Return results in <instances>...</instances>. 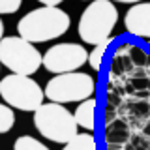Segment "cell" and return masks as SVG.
Listing matches in <instances>:
<instances>
[{
    "instance_id": "cell-1",
    "label": "cell",
    "mask_w": 150,
    "mask_h": 150,
    "mask_svg": "<svg viewBox=\"0 0 150 150\" xmlns=\"http://www.w3.org/2000/svg\"><path fill=\"white\" fill-rule=\"evenodd\" d=\"M69 25L71 21L64 9L41 6L21 17V21L17 23V32L30 43H43L64 36Z\"/></svg>"
},
{
    "instance_id": "cell-2",
    "label": "cell",
    "mask_w": 150,
    "mask_h": 150,
    "mask_svg": "<svg viewBox=\"0 0 150 150\" xmlns=\"http://www.w3.org/2000/svg\"><path fill=\"white\" fill-rule=\"evenodd\" d=\"M116 21H118V11L111 0H92L79 19L77 32L84 43L98 45L111 38Z\"/></svg>"
},
{
    "instance_id": "cell-3",
    "label": "cell",
    "mask_w": 150,
    "mask_h": 150,
    "mask_svg": "<svg viewBox=\"0 0 150 150\" xmlns=\"http://www.w3.org/2000/svg\"><path fill=\"white\" fill-rule=\"evenodd\" d=\"M34 126L40 131V135L58 144H66L79 133V126L75 124L73 112H69L64 105L53 101L43 103L34 111Z\"/></svg>"
},
{
    "instance_id": "cell-4",
    "label": "cell",
    "mask_w": 150,
    "mask_h": 150,
    "mask_svg": "<svg viewBox=\"0 0 150 150\" xmlns=\"http://www.w3.org/2000/svg\"><path fill=\"white\" fill-rule=\"evenodd\" d=\"M41 58L43 54L34 43L23 40L21 36H4L0 40V64L15 75H34L41 66Z\"/></svg>"
},
{
    "instance_id": "cell-5",
    "label": "cell",
    "mask_w": 150,
    "mask_h": 150,
    "mask_svg": "<svg viewBox=\"0 0 150 150\" xmlns=\"http://www.w3.org/2000/svg\"><path fill=\"white\" fill-rule=\"evenodd\" d=\"M0 98L11 109L34 112L40 105H43L45 94L32 77L11 73L0 79Z\"/></svg>"
},
{
    "instance_id": "cell-6",
    "label": "cell",
    "mask_w": 150,
    "mask_h": 150,
    "mask_svg": "<svg viewBox=\"0 0 150 150\" xmlns=\"http://www.w3.org/2000/svg\"><path fill=\"white\" fill-rule=\"evenodd\" d=\"M96 92V79L83 71H71L54 75L49 83L45 84V98L53 103H73L83 101L86 98H92Z\"/></svg>"
},
{
    "instance_id": "cell-7",
    "label": "cell",
    "mask_w": 150,
    "mask_h": 150,
    "mask_svg": "<svg viewBox=\"0 0 150 150\" xmlns=\"http://www.w3.org/2000/svg\"><path fill=\"white\" fill-rule=\"evenodd\" d=\"M88 60V51L79 43H58L45 51L41 66L54 75L71 73L83 68Z\"/></svg>"
},
{
    "instance_id": "cell-8",
    "label": "cell",
    "mask_w": 150,
    "mask_h": 150,
    "mask_svg": "<svg viewBox=\"0 0 150 150\" xmlns=\"http://www.w3.org/2000/svg\"><path fill=\"white\" fill-rule=\"evenodd\" d=\"M124 26L131 36L150 40V2L133 4L126 11Z\"/></svg>"
},
{
    "instance_id": "cell-9",
    "label": "cell",
    "mask_w": 150,
    "mask_h": 150,
    "mask_svg": "<svg viewBox=\"0 0 150 150\" xmlns=\"http://www.w3.org/2000/svg\"><path fill=\"white\" fill-rule=\"evenodd\" d=\"M96 105H98V100L96 98H86V100L79 101L77 109L73 112V118H75V124L79 128H84L88 133H92L96 129Z\"/></svg>"
},
{
    "instance_id": "cell-10",
    "label": "cell",
    "mask_w": 150,
    "mask_h": 150,
    "mask_svg": "<svg viewBox=\"0 0 150 150\" xmlns=\"http://www.w3.org/2000/svg\"><path fill=\"white\" fill-rule=\"evenodd\" d=\"M105 143L107 144H124L128 143L129 139V129H128V124L122 120H112L111 124L105 126Z\"/></svg>"
},
{
    "instance_id": "cell-11",
    "label": "cell",
    "mask_w": 150,
    "mask_h": 150,
    "mask_svg": "<svg viewBox=\"0 0 150 150\" xmlns=\"http://www.w3.org/2000/svg\"><path fill=\"white\" fill-rule=\"evenodd\" d=\"M62 150H98V143L92 133L84 131V133H77L71 141H68Z\"/></svg>"
},
{
    "instance_id": "cell-12",
    "label": "cell",
    "mask_w": 150,
    "mask_h": 150,
    "mask_svg": "<svg viewBox=\"0 0 150 150\" xmlns=\"http://www.w3.org/2000/svg\"><path fill=\"white\" fill-rule=\"evenodd\" d=\"M112 38H109V40H105V41H101V43H98V45H94V49L88 53V60H86V64H90V68L94 69V71H100L101 69V62H103V56H105L107 53V49H109V45L112 43Z\"/></svg>"
},
{
    "instance_id": "cell-13",
    "label": "cell",
    "mask_w": 150,
    "mask_h": 150,
    "mask_svg": "<svg viewBox=\"0 0 150 150\" xmlns=\"http://www.w3.org/2000/svg\"><path fill=\"white\" fill-rule=\"evenodd\" d=\"M13 150H51V148H47L41 141L30 137V135H21L13 143Z\"/></svg>"
},
{
    "instance_id": "cell-14",
    "label": "cell",
    "mask_w": 150,
    "mask_h": 150,
    "mask_svg": "<svg viewBox=\"0 0 150 150\" xmlns=\"http://www.w3.org/2000/svg\"><path fill=\"white\" fill-rule=\"evenodd\" d=\"M15 124V115L13 109L6 103H0V133H8Z\"/></svg>"
},
{
    "instance_id": "cell-15",
    "label": "cell",
    "mask_w": 150,
    "mask_h": 150,
    "mask_svg": "<svg viewBox=\"0 0 150 150\" xmlns=\"http://www.w3.org/2000/svg\"><path fill=\"white\" fill-rule=\"evenodd\" d=\"M128 58L131 60V64L139 66V68H143V66H148V64H150V56L144 53L141 47H135V45H129V47H128Z\"/></svg>"
},
{
    "instance_id": "cell-16",
    "label": "cell",
    "mask_w": 150,
    "mask_h": 150,
    "mask_svg": "<svg viewBox=\"0 0 150 150\" xmlns=\"http://www.w3.org/2000/svg\"><path fill=\"white\" fill-rule=\"evenodd\" d=\"M23 0H0V15H11L19 11Z\"/></svg>"
},
{
    "instance_id": "cell-17",
    "label": "cell",
    "mask_w": 150,
    "mask_h": 150,
    "mask_svg": "<svg viewBox=\"0 0 150 150\" xmlns=\"http://www.w3.org/2000/svg\"><path fill=\"white\" fill-rule=\"evenodd\" d=\"M133 111H135V115H139V116H144V115H148V105L146 103H137V105L133 107Z\"/></svg>"
},
{
    "instance_id": "cell-18",
    "label": "cell",
    "mask_w": 150,
    "mask_h": 150,
    "mask_svg": "<svg viewBox=\"0 0 150 150\" xmlns=\"http://www.w3.org/2000/svg\"><path fill=\"white\" fill-rule=\"evenodd\" d=\"M38 2H40L41 6H45V8H58L64 0H38Z\"/></svg>"
},
{
    "instance_id": "cell-19",
    "label": "cell",
    "mask_w": 150,
    "mask_h": 150,
    "mask_svg": "<svg viewBox=\"0 0 150 150\" xmlns=\"http://www.w3.org/2000/svg\"><path fill=\"white\" fill-rule=\"evenodd\" d=\"M133 86H135V90L148 88V86H150V81H146V79H137V81H133Z\"/></svg>"
},
{
    "instance_id": "cell-20",
    "label": "cell",
    "mask_w": 150,
    "mask_h": 150,
    "mask_svg": "<svg viewBox=\"0 0 150 150\" xmlns=\"http://www.w3.org/2000/svg\"><path fill=\"white\" fill-rule=\"evenodd\" d=\"M133 148H135V150H146V143H144V139L135 137V139H133Z\"/></svg>"
},
{
    "instance_id": "cell-21",
    "label": "cell",
    "mask_w": 150,
    "mask_h": 150,
    "mask_svg": "<svg viewBox=\"0 0 150 150\" xmlns=\"http://www.w3.org/2000/svg\"><path fill=\"white\" fill-rule=\"evenodd\" d=\"M111 2H122V4H139L143 0H111Z\"/></svg>"
},
{
    "instance_id": "cell-22",
    "label": "cell",
    "mask_w": 150,
    "mask_h": 150,
    "mask_svg": "<svg viewBox=\"0 0 150 150\" xmlns=\"http://www.w3.org/2000/svg\"><path fill=\"white\" fill-rule=\"evenodd\" d=\"M4 38V23H2V19H0V40Z\"/></svg>"
},
{
    "instance_id": "cell-23",
    "label": "cell",
    "mask_w": 150,
    "mask_h": 150,
    "mask_svg": "<svg viewBox=\"0 0 150 150\" xmlns=\"http://www.w3.org/2000/svg\"><path fill=\"white\" fill-rule=\"evenodd\" d=\"M143 131H144V135H150V122H148L146 126H144V129H143Z\"/></svg>"
},
{
    "instance_id": "cell-24",
    "label": "cell",
    "mask_w": 150,
    "mask_h": 150,
    "mask_svg": "<svg viewBox=\"0 0 150 150\" xmlns=\"http://www.w3.org/2000/svg\"><path fill=\"white\" fill-rule=\"evenodd\" d=\"M107 150H122V148L118 146V144H109V148H107Z\"/></svg>"
},
{
    "instance_id": "cell-25",
    "label": "cell",
    "mask_w": 150,
    "mask_h": 150,
    "mask_svg": "<svg viewBox=\"0 0 150 150\" xmlns=\"http://www.w3.org/2000/svg\"><path fill=\"white\" fill-rule=\"evenodd\" d=\"M88 2H90V0H88Z\"/></svg>"
},
{
    "instance_id": "cell-26",
    "label": "cell",
    "mask_w": 150,
    "mask_h": 150,
    "mask_svg": "<svg viewBox=\"0 0 150 150\" xmlns=\"http://www.w3.org/2000/svg\"><path fill=\"white\" fill-rule=\"evenodd\" d=\"M0 66H2V64H0Z\"/></svg>"
}]
</instances>
